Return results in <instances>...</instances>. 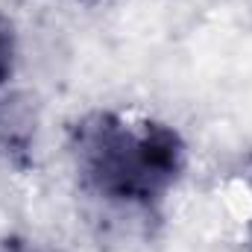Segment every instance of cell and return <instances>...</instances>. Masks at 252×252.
<instances>
[{
    "mask_svg": "<svg viewBox=\"0 0 252 252\" xmlns=\"http://www.w3.org/2000/svg\"><path fill=\"white\" fill-rule=\"evenodd\" d=\"M185 147L173 129L147 124L141 132L100 126L88 138V167L100 188L118 196H150L179 176Z\"/></svg>",
    "mask_w": 252,
    "mask_h": 252,
    "instance_id": "6da1fadb",
    "label": "cell"
},
{
    "mask_svg": "<svg viewBox=\"0 0 252 252\" xmlns=\"http://www.w3.org/2000/svg\"><path fill=\"white\" fill-rule=\"evenodd\" d=\"M9 73H12V38L0 27V85L9 79Z\"/></svg>",
    "mask_w": 252,
    "mask_h": 252,
    "instance_id": "7a4b0ae2",
    "label": "cell"
}]
</instances>
